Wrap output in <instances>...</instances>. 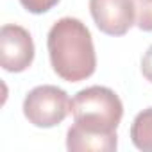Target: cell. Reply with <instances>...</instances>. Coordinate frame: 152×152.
Masks as SVG:
<instances>
[{
	"mask_svg": "<svg viewBox=\"0 0 152 152\" xmlns=\"http://www.w3.org/2000/svg\"><path fill=\"white\" fill-rule=\"evenodd\" d=\"M90 13L100 32L124 36L136 22L132 0H90Z\"/></svg>",
	"mask_w": 152,
	"mask_h": 152,
	"instance_id": "5",
	"label": "cell"
},
{
	"mask_svg": "<svg viewBox=\"0 0 152 152\" xmlns=\"http://www.w3.org/2000/svg\"><path fill=\"white\" fill-rule=\"evenodd\" d=\"M118 147L116 132L99 134L72 125L66 132V148L70 152H115Z\"/></svg>",
	"mask_w": 152,
	"mask_h": 152,
	"instance_id": "6",
	"label": "cell"
},
{
	"mask_svg": "<svg viewBox=\"0 0 152 152\" xmlns=\"http://www.w3.org/2000/svg\"><path fill=\"white\" fill-rule=\"evenodd\" d=\"M20 4L32 15H43L52 7H56L59 0H20Z\"/></svg>",
	"mask_w": 152,
	"mask_h": 152,
	"instance_id": "9",
	"label": "cell"
},
{
	"mask_svg": "<svg viewBox=\"0 0 152 152\" xmlns=\"http://www.w3.org/2000/svg\"><path fill=\"white\" fill-rule=\"evenodd\" d=\"M131 140L136 148L152 152V107H147L136 115L131 125Z\"/></svg>",
	"mask_w": 152,
	"mask_h": 152,
	"instance_id": "7",
	"label": "cell"
},
{
	"mask_svg": "<svg viewBox=\"0 0 152 152\" xmlns=\"http://www.w3.org/2000/svg\"><path fill=\"white\" fill-rule=\"evenodd\" d=\"M34 61V41L27 29L7 23L0 31V64L6 72L20 73Z\"/></svg>",
	"mask_w": 152,
	"mask_h": 152,
	"instance_id": "4",
	"label": "cell"
},
{
	"mask_svg": "<svg viewBox=\"0 0 152 152\" xmlns=\"http://www.w3.org/2000/svg\"><path fill=\"white\" fill-rule=\"evenodd\" d=\"M136 9V25L150 32L152 31V0H132Z\"/></svg>",
	"mask_w": 152,
	"mask_h": 152,
	"instance_id": "8",
	"label": "cell"
},
{
	"mask_svg": "<svg viewBox=\"0 0 152 152\" xmlns=\"http://www.w3.org/2000/svg\"><path fill=\"white\" fill-rule=\"evenodd\" d=\"M70 102L68 93L57 86H36L23 99V115L34 127L50 129L68 116Z\"/></svg>",
	"mask_w": 152,
	"mask_h": 152,
	"instance_id": "3",
	"label": "cell"
},
{
	"mask_svg": "<svg viewBox=\"0 0 152 152\" xmlns=\"http://www.w3.org/2000/svg\"><path fill=\"white\" fill-rule=\"evenodd\" d=\"M70 111L77 127L90 132L111 134L116 132L122 122L124 104L113 90L106 86H90L72 99Z\"/></svg>",
	"mask_w": 152,
	"mask_h": 152,
	"instance_id": "2",
	"label": "cell"
},
{
	"mask_svg": "<svg viewBox=\"0 0 152 152\" xmlns=\"http://www.w3.org/2000/svg\"><path fill=\"white\" fill-rule=\"evenodd\" d=\"M141 73L148 83H152V45L147 48V52L141 57Z\"/></svg>",
	"mask_w": 152,
	"mask_h": 152,
	"instance_id": "10",
	"label": "cell"
},
{
	"mask_svg": "<svg viewBox=\"0 0 152 152\" xmlns=\"http://www.w3.org/2000/svg\"><path fill=\"white\" fill-rule=\"evenodd\" d=\"M47 48L52 70L63 81L81 83L95 73L97 54L93 38L81 20L72 16L57 20L48 31Z\"/></svg>",
	"mask_w": 152,
	"mask_h": 152,
	"instance_id": "1",
	"label": "cell"
}]
</instances>
